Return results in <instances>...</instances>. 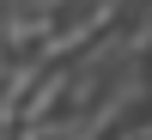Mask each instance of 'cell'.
Here are the masks:
<instances>
[{"mask_svg":"<svg viewBox=\"0 0 152 140\" xmlns=\"http://www.w3.org/2000/svg\"><path fill=\"white\" fill-rule=\"evenodd\" d=\"M122 12H128L122 0H85V6H67V12H61V24H55V37H49L43 49H31V55L43 61V67H61V61H73L79 49H91L97 37L122 18Z\"/></svg>","mask_w":152,"mask_h":140,"instance_id":"obj_1","label":"cell"},{"mask_svg":"<svg viewBox=\"0 0 152 140\" xmlns=\"http://www.w3.org/2000/svg\"><path fill=\"white\" fill-rule=\"evenodd\" d=\"M67 0H0V49L6 55H31L55 37Z\"/></svg>","mask_w":152,"mask_h":140,"instance_id":"obj_2","label":"cell"}]
</instances>
